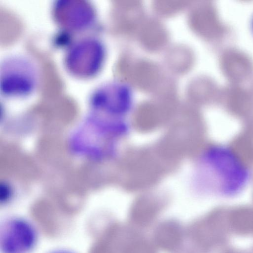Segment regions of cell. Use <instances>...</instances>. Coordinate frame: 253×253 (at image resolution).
I'll return each mask as SVG.
<instances>
[{
  "label": "cell",
  "mask_w": 253,
  "mask_h": 253,
  "mask_svg": "<svg viewBox=\"0 0 253 253\" xmlns=\"http://www.w3.org/2000/svg\"><path fill=\"white\" fill-rule=\"evenodd\" d=\"M40 82L38 66L30 57L12 54L1 60L0 93L6 97H25L35 92Z\"/></svg>",
  "instance_id": "cell-1"
},
{
  "label": "cell",
  "mask_w": 253,
  "mask_h": 253,
  "mask_svg": "<svg viewBox=\"0 0 253 253\" xmlns=\"http://www.w3.org/2000/svg\"><path fill=\"white\" fill-rule=\"evenodd\" d=\"M106 54L102 42L93 36H85L73 42L64 58L65 67L72 76L80 79L94 77L101 70Z\"/></svg>",
  "instance_id": "cell-2"
},
{
  "label": "cell",
  "mask_w": 253,
  "mask_h": 253,
  "mask_svg": "<svg viewBox=\"0 0 253 253\" xmlns=\"http://www.w3.org/2000/svg\"><path fill=\"white\" fill-rule=\"evenodd\" d=\"M39 241L38 229L30 219L13 215L0 221V253H32Z\"/></svg>",
  "instance_id": "cell-3"
},
{
  "label": "cell",
  "mask_w": 253,
  "mask_h": 253,
  "mask_svg": "<svg viewBox=\"0 0 253 253\" xmlns=\"http://www.w3.org/2000/svg\"><path fill=\"white\" fill-rule=\"evenodd\" d=\"M53 9L58 24L72 32H81L89 29L95 20L92 6L81 0H59L54 4Z\"/></svg>",
  "instance_id": "cell-4"
},
{
  "label": "cell",
  "mask_w": 253,
  "mask_h": 253,
  "mask_svg": "<svg viewBox=\"0 0 253 253\" xmlns=\"http://www.w3.org/2000/svg\"><path fill=\"white\" fill-rule=\"evenodd\" d=\"M130 98V91L127 86L112 82L102 84L92 91L90 103L95 110L113 112L126 106Z\"/></svg>",
  "instance_id": "cell-5"
},
{
  "label": "cell",
  "mask_w": 253,
  "mask_h": 253,
  "mask_svg": "<svg viewBox=\"0 0 253 253\" xmlns=\"http://www.w3.org/2000/svg\"><path fill=\"white\" fill-rule=\"evenodd\" d=\"M228 225L235 232L242 235L253 234V211L239 209L227 217Z\"/></svg>",
  "instance_id": "cell-6"
},
{
  "label": "cell",
  "mask_w": 253,
  "mask_h": 253,
  "mask_svg": "<svg viewBox=\"0 0 253 253\" xmlns=\"http://www.w3.org/2000/svg\"><path fill=\"white\" fill-rule=\"evenodd\" d=\"M47 253H76L75 252L66 249H57L52 250Z\"/></svg>",
  "instance_id": "cell-7"
},
{
  "label": "cell",
  "mask_w": 253,
  "mask_h": 253,
  "mask_svg": "<svg viewBox=\"0 0 253 253\" xmlns=\"http://www.w3.org/2000/svg\"><path fill=\"white\" fill-rule=\"evenodd\" d=\"M224 253H242L236 251L229 250V251H226Z\"/></svg>",
  "instance_id": "cell-8"
},
{
  "label": "cell",
  "mask_w": 253,
  "mask_h": 253,
  "mask_svg": "<svg viewBox=\"0 0 253 253\" xmlns=\"http://www.w3.org/2000/svg\"></svg>",
  "instance_id": "cell-9"
}]
</instances>
